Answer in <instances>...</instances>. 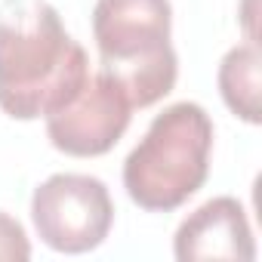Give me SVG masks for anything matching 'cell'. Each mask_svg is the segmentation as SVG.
<instances>
[{
  "label": "cell",
  "instance_id": "5b68a950",
  "mask_svg": "<svg viewBox=\"0 0 262 262\" xmlns=\"http://www.w3.org/2000/svg\"><path fill=\"white\" fill-rule=\"evenodd\" d=\"M126 93L108 71H96L83 80V86L53 114H47L50 142L71 158H99L117 145V139L129 126Z\"/></svg>",
  "mask_w": 262,
  "mask_h": 262
},
{
  "label": "cell",
  "instance_id": "8992f818",
  "mask_svg": "<svg viewBox=\"0 0 262 262\" xmlns=\"http://www.w3.org/2000/svg\"><path fill=\"white\" fill-rule=\"evenodd\" d=\"M173 253L179 262H198V259L253 262L256 241L241 201L213 198L204 207H198L188 219H182L173 237Z\"/></svg>",
  "mask_w": 262,
  "mask_h": 262
},
{
  "label": "cell",
  "instance_id": "277c9868",
  "mask_svg": "<svg viewBox=\"0 0 262 262\" xmlns=\"http://www.w3.org/2000/svg\"><path fill=\"white\" fill-rule=\"evenodd\" d=\"M31 219L47 247L59 253H86L108 237L114 204L102 179L56 173L34 188Z\"/></svg>",
  "mask_w": 262,
  "mask_h": 262
},
{
  "label": "cell",
  "instance_id": "6da1fadb",
  "mask_svg": "<svg viewBox=\"0 0 262 262\" xmlns=\"http://www.w3.org/2000/svg\"><path fill=\"white\" fill-rule=\"evenodd\" d=\"M90 77L83 47L47 0L0 7V108L34 120L62 108Z\"/></svg>",
  "mask_w": 262,
  "mask_h": 262
},
{
  "label": "cell",
  "instance_id": "3957f363",
  "mask_svg": "<svg viewBox=\"0 0 262 262\" xmlns=\"http://www.w3.org/2000/svg\"><path fill=\"white\" fill-rule=\"evenodd\" d=\"M213 120L194 102H176L158 114L145 139L123 161V188L142 210L170 213L207 179Z\"/></svg>",
  "mask_w": 262,
  "mask_h": 262
},
{
  "label": "cell",
  "instance_id": "ba28073f",
  "mask_svg": "<svg viewBox=\"0 0 262 262\" xmlns=\"http://www.w3.org/2000/svg\"><path fill=\"white\" fill-rule=\"evenodd\" d=\"M0 259H7V262L31 259V244H28L22 222L7 213H0Z\"/></svg>",
  "mask_w": 262,
  "mask_h": 262
},
{
  "label": "cell",
  "instance_id": "52a82bcc",
  "mask_svg": "<svg viewBox=\"0 0 262 262\" xmlns=\"http://www.w3.org/2000/svg\"><path fill=\"white\" fill-rule=\"evenodd\" d=\"M219 93L225 105L247 123L262 120V56L256 43H241L225 53L219 65Z\"/></svg>",
  "mask_w": 262,
  "mask_h": 262
},
{
  "label": "cell",
  "instance_id": "7a4b0ae2",
  "mask_svg": "<svg viewBox=\"0 0 262 262\" xmlns=\"http://www.w3.org/2000/svg\"><path fill=\"white\" fill-rule=\"evenodd\" d=\"M170 0H96L93 37L108 71L133 108L164 99L179 74L170 43Z\"/></svg>",
  "mask_w": 262,
  "mask_h": 262
}]
</instances>
